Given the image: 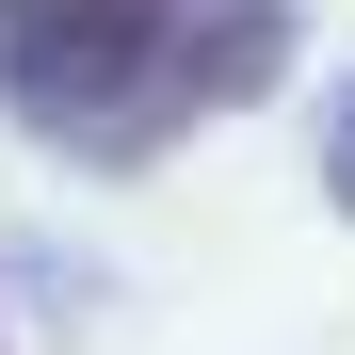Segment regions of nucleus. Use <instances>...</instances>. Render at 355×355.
<instances>
[{
  "label": "nucleus",
  "mask_w": 355,
  "mask_h": 355,
  "mask_svg": "<svg viewBox=\"0 0 355 355\" xmlns=\"http://www.w3.org/2000/svg\"><path fill=\"white\" fill-rule=\"evenodd\" d=\"M162 33L178 0H0V113L65 162H146Z\"/></svg>",
  "instance_id": "nucleus-1"
},
{
  "label": "nucleus",
  "mask_w": 355,
  "mask_h": 355,
  "mask_svg": "<svg viewBox=\"0 0 355 355\" xmlns=\"http://www.w3.org/2000/svg\"><path fill=\"white\" fill-rule=\"evenodd\" d=\"M291 49H307V17L291 0H178V33H162V81H146V162L178 130H226V113H259L291 81Z\"/></svg>",
  "instance_id": "nucleus-2"
},
{
  "label": "nucleus",
  "mask_w": 355,
  "mask_h": 355,
  "mask_svg": "<svg viewBox=\"0 0 355 355\" xmlns=\"http://www.w3.org/2000/svg\"><path fill=\"white\" fill-rule=\"evenodd\" d=\"M323 210H339V226H355V81H339V97H323Z\"/></svg>",
  "instance_id": "nucleus-3"
}]
</instances>
